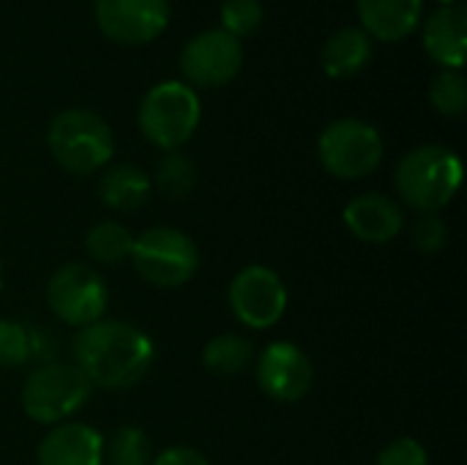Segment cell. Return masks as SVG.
Returning <instances> with one entry per match:
<instances>
[{"mask_svg":"<svg viewBox=\"0 0 467 465\" xmlns=\"http://www.w3.org/2000/svg\"><path fill=\"white\" fill-rule=\"evenodd\" d=\"M134 271L153 288H181L200 269V249L183 230L175 227H148L134 236L131 247Z\"/></svg>","mask_w":467,"mask_h":465,"instance_id":"obj_6","label":"cell"},{"mask_svg":"<svg viewBox=\"0 0 467 465\" xmlns=\"http://www.w3.org/2000/svg\"><path fill=\"white\" fill-rule=\"evenodd\" d=\"M30 362V334L27 323L0 318V367L14 370Z\"/></svg>","mask_w":467,"mask_h":465,"instance_id":"obj_25","label":"cell"},{"mask_svg":"<svg viewBox=\"0 0 467 465\" xmlns=\"http://www.w3.org/2000/svg\"><path fill=\"white\" fill-rule=\"evenodd\" d=\"M0 285H3V269H0Z\"/></svg>","mask_w":467,"mask_h":465,"instance_id":"obj_31","label":"cell"},{"mask_svg":"<svg viewBox=\"0 0 467 465\" xmlns=\"http://www.w3.org/2000/svg\"><path fill=\"white\" fill-rule=\"evenodd\" d=\"M263 3L260 0H224L222 3V30L233 38H246L263 25Z\"/></svg>","mask_w":467,"mask_h":465,"instance_id":"obj_24","label":"cell"},{"mask_svg":"<svg viewBox=\"0 0 467 465\" xmlns=\"http://www.w3.org/2000/svg\"><path fill=\"white\" fill-rule=\"evenodd\" d=\"M90 381L71 362L36 365L22 384V411L38 425H60L85 408L90 400Z\"/></svg>","mask_w":467,"mask_h":465,"instance_id":"obj_4","label":"cell"},{"mask_svg":"<svg viewBox=\"0 0 467 465\" xmlns=\"http://www.w3.org/2000/svg\"><path fill=\"white\" fill-rule=\"evenodd\" d=\"M372 58V38L361 27H342L328 36L320 52L323 71L334 79H348L358 74Z\"/></svg>","mask_w":467,"mask_h":465,"instance_id":"obj_18","label":"cell"},{"mask_svg":"<svg viewBox=\"0 0 467 465\" xmlns=\"http://www.w3.org/2000/svg\"><path fill=\"white\" fill-rule=\"evenodd\" d=\"M443 5H454V3H460V0H441Z\"/></svg>","mask_w":467,"mask_h":465,"instance_id":"obj_30","label":"cell"},{"mask_svg":"<svg viewBox=\"0 0 467 465\" xmlns=\"http://www.w3.org/2000/svg\"><path fill=\"white\" fill-rule=\"evenodd\" d=\"M257 386L274 403H301L315 386L312 359L287 340L265 345L254 365Z\"/></svg>","mask_w":467,"mask_h":465,"instance_id":"obj_10","label":"cell"},{"mask_svg":"<svg viewBox=\"0 0 467 465\" xmlns=\"http://www.w3.org/2000/svg\"><path fill=\"white\" fill-rule=\"evenodd\" d=\"M375 465H430V455L424 449V444H419L416 439L405 436V439H394L389 441Z\"/></svg>","mask_w":467,"mask_h":465,"instance_id":"obj_27","label":"cell"},{"mask_svg":"<svg viewBox=\"0 0 467 465\" xmlns=\"http://www.w3.org/2000/svg\"><path fill=\"white\" fill-rule=\"evenodd\" d=\"M71 365L107 392L137 386L153 367V340L126 321H99L77 332L71 343Z\"/></svg>","mask_w":467,"mask_h":465,"instance_id":"obj_1","label":"cell"},{"mask_svg":"<svg viewBox=\"0 0 467 465\" xmlns=\"http://www.w3.org/2000/svg\"><path fill=\"white\" fill-rule=\"evenodd\" d=\"M254 359V345L244 334H219L205 343L202 348V365L208 373L219 378H235L241 375Z\"/></svg>","mask_w":467,"mask_h":465,"instance_id":"obj_19","label":"cell"},{"mask_svg":"<svg viewBox=\"0 0 467 465\" xmlns=\"http://www.w3.org/2000/svg\"><path fill=\"white\" fill-rule=\"evenodd\" d=\"M244 66V47L230 33L205 30L197 33L181 52V71L189 79L186 85L219 88L238 77Z\"/></svg>","mask_w":467,"mask_h":465,"instance_id":"obj_11","label":"cell"},{"mask_svg":"<svg viewBox=\"0 0 467 465\" xmlns=\"http://www.w3.org/2000/svg\"><path fill=\"white\" fill-rule=\"evenodd\" d=\"M227 304L241 326L263 332L285 318L287 288L268 266H246L233 277L227 288Z\"/></svg>","mask_w":467,"mask_h":465,"instance_id":"obj_9","label":"cell"},{"mask_svg":"<svg viewBox=\"0 0 467 465\" xmlns=\"http://www.w3.org/2000/svg\"><path fill=\"white\" fill-rule=\"evenodd\" d=\"M47 304L57 321L74 329L104 321L109 291L104 277L88 263H66L47 282Z\"/></svg>","mask_w":467,"mask_h":465,"instance_id":"obj_8","label":"cell"},{"mask_svg":"<svg viewBox=\"0 0 467 465\" xmlns=\"http://www.w3.org/2000/svg\"><path fill=\"white\" fill-rule=\"evenodd\" d=\"M361 30L369 38L394 44L421 25L424 0H356Z\"/></svg>","mask_w":467,"mask_h":465,"instance_id":"obj_16","label":"cell"},{"mask_svg":"<svg viewBox=\"0 0 467 465\" xmlns=\"http://www.w3.org/2000/svg\"><path fill=\"white\" fill-rule=\"evenodd\" d=\"M383 137L380 132L358 118L331 121L320 140L317 156L328 175L342 181H358L372 175L383 162Z\"/></svg>","mask_w":467,"mask_h":465,"instance_id":"obj_7","label":"cell"},{"mask_svg":"<svg viewBox=\"0 0 467 465\" xmlns=\"http://www.w3.org/2000/svg\"><path fill=\"white\" fill-rule=\"evenodd\" d=\"M153 447L145 430L134 425L118 428L109 439H104V463L107 465H150Z\"/></svg>","mask_w":467,"mask_h":465,"instance_id":"obj_22","label":"cell"},{"mask_svg":"<svg viewBox=\"0 0 467 465\" xmlns=\"http://www.w3.org/2000/svg\"><path fill=\"white\" fill-rule=\"evenodd\" d=\"M462 159L446 145H419L402 156L394 173L397 195L419 214L443 211L462 186Z\"/></svg>","mask_w":467,"mask_h":465,"instance_id":"obj_2","label":"cell"},{"mask_svg":"<svg viewBox=\"0 0 467 465\" xmlns=\"http://www.w3.org/2000/svg\"><path fill=\"white\" fill-rule=\"evenodd\" d=\"M96 192L107 208H112L118 214H131V211H140L150 200L153 184L142 167L120 162V164H109L101 173Z\"/></svg>","mask_w":467,"mask_h":465,"instance_id":"obj_17","label":"cell"},{"mask_svg":"<svg viewBox=\"0 0 467 465\" xmlns=\"http://www.w3.org/2000/svg\"><path fill=\"white\" fill-rule=\"evenodd\" d=\"M150 465H211L208 458L192 447H170L161 455H156Z\"/></svg>","mask_w":467,"mask_h":465,"instance_id":"obj_29","label":"cell"},{"mask_svg":"<svg viewBox=\"0 0 467 465\" xmlns=\"http://www.w3.org/2000/svg\"><path fill=\"white\" fill-rule=\"evenodd\" d=\"M345 227L353 238L364 244H389L394 241L405 227V211L402 206L380 192H367L353 197L342 211Z\"/></svg>","mask_w":467,"mask_h":465,"instance_id":"obj_13","label":"cell"},{"mask_svg":"<svg viewBox=\"0 0 467 465\" xmlns=\"http://www.w3.org/2000/svg\"><path fill=\"white\" fill-rule=\"evenodd\" d=\"M134 236L118 222H99L85 236V252L99 266H118L131 258Z\"/></svg>","mask_w":467,"mask_h":465,"instance_id":"obj_20","label":"cell"},{"mask_svg":"<svg viewBox=\"0 0 467 465\" xmlns=\"http://www.w3.org/2000/svg\"><path fill=\"white\" fill-rule=\"evenodd\" d=\"M52 159L74 175L104 170L115 156V137L109 123L90 110H63L52 118L47 132Z\"/></svg>","mask_w":467,"mask_h":465,"instance_id":"obj_3","label":"cell"},{"mask_svg":"<svg viewBox=\"0 0 467 465\" xmlns=\"http://www.w3.org/2000/svg\"><path fill=\"white\" fill-rule=\"evenodd\" d=\"M430 101L441 115L460 118L467 110L465 77L454 69H443L430 85Z\"/></svg>","mask_w":467,"mask_h":465,"instance_id":"obj_23","label":"cell"},{"mask_svg":"<svg viewBox=\"0 0 467 465\" xmlns=\"http://www.w3.org/2000/svg\"><path fill=\"white\" fill-rule=\"evenodd\" d=\"M27 334H30V362L36 365H49V362H57V337L41 326V323H30L27 326Z\"/></svg>","mask_w":467,"mask_h":465,"instance_id":"obj_28","label":"cell"},{"mask_svg":"<svg viewBox=\"0 0 467 465\" xmlns=\"http://www.w3.org/2000/svg\"><path fill=\"white\" fill-rule=\"evenodd\" d=\"M424 49L443 69L460 71L465 66L467 49V11L465 5H443L430 14L424 25Z\"/></svg>","mask_w":467,"mask_h":465,"instance_id":"obj_15","label":"cell"},{"mask_svg":"<svg viewBox=\"0 0 467 465\" xmlns=\"http://www.w3.org/2000/svg\"><path fill=\"white\" fill-rule=\"evenodd\" d=\"M153 189H159L164 197L170 200H183L194 184H197V167L189 156H183L181 151H167L159 164H156V173L150 178Z\"/></svg>","mask_w":467,"mask_h":465,"instance_id":"obj_21","label":"cell"},{"mask_svg":"<svg viewBox=\"0 0 467 465\" xmlns=\"http://www.w3.org/2000/svg\"><path fill=\"white\" fill-rule=\"evenodd\" d=\"M38 465H101L104 436L85 422L55 425L36 449Z\"/></svg>","mask_w":467,"mask_h":465,"instance_id":"obj_14","label":"cell"},{"mask_svg":"<svg viewBox=\"0 0 467 465\" xmlns=\"http://www.w3.org/2000/svg\"><path fill=\"white\" fill-rule=\"evenodd\" d=\"M410 241L424 255H438L449 244V227L438 214H421L410 227Z\"/></svg>","mask_w":467,"mask_h":465,"instance_id":"obj_26","label":"cell"},{"mask_svg":"<svg viewBox=\"0 0 467 465\" xmlns=\"http://www.w3.org/2000/svg\"><path fill=\"white\" fill-rule=\"evenodd\" d=\"M99 30L118 44H148L170 22L167 0H93Z\"/></svg>","mask_w":467,"mask_h":465,"instance_id":"obj_12","label":"cell"},{"mask_svg":"<svg viewBox=\"0 0 467 465\" xmlns=\"http://www.w3.org/2000/svg\"><path fill=\"white\" fill-rule=\"evenodd\" d=\"M200 96L186 82H159L140 101L137 123L145 140L156 148L178 151L200 126Z\"/></svg>","mask_w":467,"mask_h":465,"instance_id":"obj_5","label":"cell"}]
</instances>
